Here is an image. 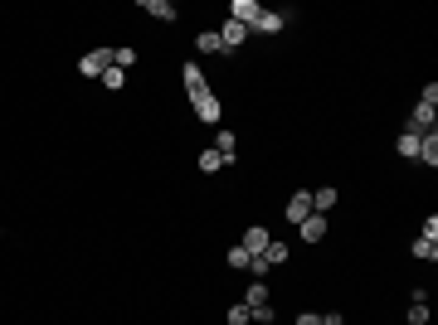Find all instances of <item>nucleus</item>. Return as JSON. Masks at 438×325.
I'll list each match as a JSON object with an SVG mask.
<instances>
[{"label": "nucleus", "instance_id": "obj_10", "mask_svg": "<svg viewBox=\"0 0 438 325\" xmlns=\"http://www.w3.org/2000/svg\"><path fill=\"white\" fill-rule=\"evenodd\" d=\"M180 78H185V93H190V98H200V93H209V83H204V73H200V64H185V68H180Z\"/></svg>", "mask_w": 438, "mask_h": 325}, {"label": "nucleus", "instance_id": "obj_19", "mask_svg": "<svg viewBox=\"0 0 438 325\" xmlns=\"http://www.w3.org/2000/svg\"><path fill=\"white\" fill-rule=\"evenodd\" d=\"M288 252H292V248H288V243H278V238H273V243L263 248V257H268V267H278V262H288Z\"/></svg>", "mask_w": 438, "mask_h": 325}, {"label": "nucleus", "instance_id": "obj_20", "mask_svg": "<svg viewBox=\"0 0 438 325\" xmlns=\"http://www.w3.org/2000/svg\"><path fill=\"white\" fill-rule=\"evenodd\" d=\"M98 83H103L107 93H122V83H127V73H122V68H107V73H103Z\"/></svg>", "mask_w": 438, "mask_h": 325}, {"label": "nucleus", "instance_id": "obj_9", "mask_svg": "<svg viewBox=\"0 0 438 325\" xmlns=\"http://www.w3.org/2000/svg\"><path fill=\"white\" fill-rule=\"evenodd\" d=\"M244 39H249V30H244V25H234V20H225V30H219V44H225V54H234Z\"/></svg>", "mask_w": 438, "mask_h": 325}, {"label": "nucleus", "instance_id": "obj_25", "mask_svg": "<svg viewBox=\"0 0 438 325\" xmlns=\"http://www.w3.org/2000/svg\"><path fill=\"white\" fill-rule=\"evenodd\" d=\"M249 262H254V252H244V248H229V267H234V272H249Z\"/></svg>", "mask_w": 438, "mask_h": 325}, {"label": "nucleus", "instance_id": "obj_8", "mask_svg": "<svg viewBox=\"0 0 438 325\" xmlns=\"http://www.w3.org/2000/svg\"><path fill=\"white\" fill-rule=\"evenodd\" d=\"M297 233H302V243H322V238H326V214L302 219V223H297Z\"/></svg>", "mask_w": 438, "mask_h": 325}, {"label": "nucleus", "instance_id": "obj_17", "mask_svg": "<svg viewBox=\"0 0 438 325\" xmlns=\"http://www.w3.org/2000/svg\"><path fill=\"white\" fill-rule=\"evenodd\" d=\"M195 49H200V54H225V44H219V30H204V35L195 39Z\"/></svg>", "mask_w": 438, "mask_h": 325}, {"label": "nucleus", "instance_id": "obj_4", "mask_svg": "<svg viewBox=\"0 0 438 325\" xmlns=\"http://www.w3.org/2000/svg\"><path fill=\"white\" fill-rule=\"evenodd\" d=\"M190 102H195V117H200L204 127H214V122H219V112H225L214 93H200V98H190Z\"/></svg>", "mask_w": 438, "mask_h": 325}, {"label": "nucleus", "instance_id": "obj_5", "mask_svg": "<svg viewBox=\"0 0 438 325\" xmlns=\"http://www.w3.org/2000/svg\"><path fill=\"white\" fill-rule=\"evenodd\" d=\"M268 243H273V233H268L263 223H254V228L244 233V243H239V248H244V252H254V257H263V248H268Z\"/></svg>", "mask_w": 438, "mask_h": 325}, {"label": "nucleus", "instance_id": "obj_14", "mask_svg": "<svg viewBox=\"0 0 438 325\" xmlns=\"http://www.w3.org/2000/svg\"><path fill=\"white\" fill-rule=\"evenodd\" d=\"M394 151H399L404 160H414V156H419V131H399V141H394Z\"/></svg>", "mask_w": 438, "mask_h": 325}, {"label": "nucleus", "instance_id": "obj_23", "mask_svg": "<svg viewBox=\"0 0 438 325\" xmlns=\"http://www.w3.org/2000/svg\"><path fill=\"white\" fill-rule=\"evenodd\" d=\"M200 170H204V175L225 170V160H219V151H200Z\"/></svg>", "mask_w": 438, "mask_h": 325}, {"label": "nucleus", "instance_id": "obj_12", "mask_svg": "<svg viewBox=\"0 0 438 325\" xmlns=\"http://www.w3.org/2000/svg\"><path fill=\"white\" fill-rule=\"evenodd\" d=\"M283 25H288V10H283V15H273V10H263V15L254 20V35H278Z\"/></svg>", "mask_w": 438, "mask_h": 325}, {"label": "nucleus", "instance_id": "obj_15", "mask_svg": "<svg viewBox=\"0 0 438 325\" xmlns=\"http://www.w3.org/2000/svg\"><path fill=\"white\" fill-rule=\"evenodd\" d=\"M326 209H336V189H331V185H322V189L312 194V214H326Z\"/></svg>", "mask_w": 438, "mask_h": 325}, {"label": "nucleus", "instance_id": "obj_26", "mask_svg": "<svg viewBox=\"0 0 438 325\" xmlns=\"http://www.w3.org/2000/svg\"><path fill=\"white\" fill-rule=\"evenodd\" d=\"M409 325H428V301H409Z\"/></svg>", "mask_w": 438, "mask_h": 325}, {"label": "nucleus", "instance_id": "obj_1", "mask_svg": "<svg viewBox=\"0 0 438 325\" xmlns=\"http://www.w3.org/2000/svg\"><path fill=\"white\" fill-rule=\"evenodd\" d=\"M404 131H438V107H428V102H414V112H409V127Z\"/></svg>", "mask_w": 438, "mask_h": 325}, {"label": "nucleus", "instance_id": "obj_29", "mask_svg": "<svg viewBox=\"0 0 438 325\" xmlns=\"http://www.w3.org/2000/svg\"><path fill=\"white\" fill-rule=\"evenodd\" d=\"M322 325H346V315H341V310H326V315H322Z\"/></svg>", "mask_w": 438, "mask_h": 325}, {"label": "nucleus", "instance_id": "obj_16", "mask_svg": "<svg viewBox=\"0 0 438 325\" xmlns=\"http://www.w3.org/2000/svg\"><path fill=\"white\" fill-rule=\"evenodd\" d=\"M263 301H268V281H259V277H254V281L244 286V306H263Z\"/></svg>", "mask_w": 438, "mask_h": 325}, {"label": "nucleus", "instance_id": "obj_18", "mask_svg": "<svg viewBox=\"0 0 438 325\" xmlns=\"http://www.w3.org/2000/svg\"><path fill=\"white\" fill-rule=\"evenodd\" d=\"M409 252H414L419 262H433V257H438V243H433V238H414V248H409Z\"/></svg>", "mask_w": 438, "mask_h": 325}, {"label": "nucleus", "instance_id": "obj_6", "mask_svg": "<svg viewBox=\"0 0 438 325\" xmlns=\"http://www.w3.org/2000/svg\"><path fill=\"white\" fill-rule=\"evenodd\" d=\"M414 160H423L428 170H438V131H423L419 136V156Z\"/></svg>", "mask_w": 438, "mask_h": 325}, {"label": "nucleus", "instance_id": "obj_13", "mask_svg": "<svg viewBox=\"0 0 438 325\" xmlns=\"http://www.w3.org/2000/svg\"><path fill=\"white\" fill-rule=\"evenodd\" d=\"M141 10H146V15H156V20H166V25L180 15V10L170 6V0H141Z\"/></svg>", "mask_w": 438, "mask_h": 325}, {"label": "nucleus", "instance_id": "obj_3", "mask_svg": "<svg viewBox=\"0 0 438 325\" xmlns=\"http://www.w3.org/2000/svg\"><path fill=\"white\" fill-rule=\"evenodd\" d=\"M263 15V6H259V0H234V6H229V20L234 25H244V30H254V20Z\"/></svg>", "mask_w": 438, "mask_h": 325}, {"label": "nucleus", "instance_id": "obj_28", "mask_svg": "<svg viewBox=\"0 0 438 325\" xmlns=\"http://www.w3.org/2000/svg\"><path fill=\"white\" fill-rule=\"evenodd\" d=\"M292 325H322V315H317V310H302V315H297Z\"/></svg>", "mask_w": 438, "mask_h": 325}, {"label": "nucleus", "instance_id": "obj_11", "mask_svg": "<svg viewBox=\"0 0 438 325\" xmlns=\"http://www.w3.org/2000/svg\"><path fill=\"white\" fill-rule=\"evenodd\" d=\"M209 151H219V160H225V165H234V156H239L234 131H214V146H209Z\"/></svg>", "mask_w": 438, "mask_h": 325}, {"label": "nucleus", "instance_id": "obj_27", "mask_svg": "<svg viewBox=\"0 0 438 325\" xmlns=\"http://www.w3.org/2000/svg\"><path fill=\"white\" fill-rule=\"evenodd\" d=\"M419 238H433V243H438V214L423 219V233H419Z\"/></svg>", "mask_w": 438, "mask_h": 325}, {"label": "nucleus", "instance_id": "obj_2", "mask_svg": "<svg viewBox=\"0 0 438 325\" xmlns=\"http://www.w3.org/2000/svg\"><path fill=\"white\" fill-rule=\"evenodd\" d=\"M107 68H112V49H93V54H83V64H78L83 78H103Z\"/></svg>", "mask_w": 438, "mask_h": 325}, {"label": "nucleus", "instance_id": "obj_7", "mask_svg": "<svg viewBox=\"0 0 438 325\" xmlns=\"http://www.w3.org/2000/svg\"><path fill=\"white\" fill-rule=\"evenodd\" d=\"M283 214H288L292 223H302V219H312V194H307V189H297V194L288 199V209H283Z\"/></svg>", "mask_w": 438, "mask_h": 325}, {"label": "nucleus", "instance_id": "obj_24", "mask_svg": "<svg viewBox=\"0 0 438 325\" xmlns=\"http://www.w3.org/2000/svg\"><path fill=\"white\" fill-rule=\"evenodd\" d=\"M132 64H137V49H112V68H122V73H127Z\"/></svg>", "mask_w": 438, "mask_h": 325}, {"label": "nucleus", "instance_id": "obj_22", "mask_svg": "<svg viewBox=\"0 0 438 325\" xmlns=\"http://www.w3.org/2000/svg\"><path fill=\"white\" fill-rule=\"evenodd\" d=\"M254 310V325H273V315H278V306L273 301H263V306H249Z\"/></svg>", "mask_w": 438, "mask_h": 325}, {"label": "nucleus", "instance_id": "obj_21", "mask_svg": "<svg viewBox=\"0 0 438 325\" xmlns=\"http://www.w3.org/2000/svg\"><path fill=\"white\" fill-rule=\"evenodd\" d=\"M229 325H254V310H249L244 301H234V306H229Z\"/></svg>", "mask_w": 438, "mask_h": 325}]
</instances>
